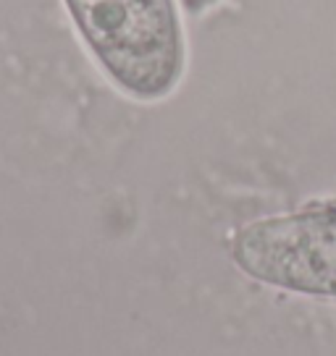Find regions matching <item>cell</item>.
I'll return each instance as SVG.
<instances>
[{
    "label": "cell",
    "mask_w": 336,
    "mask_h": 356,
    "mask_svg": "<svg viewBox=\"0 0 336 356\" xmlns=\"http://www.w3.org/2000/svg\"><path fill=\"white\" fill-rule=\"evenodd\" d=\"M92 63L135 102L174 95L187 68L179 0H63Z\"/></svg>",
    "instance_id": "6da1fadb"
},
{
    "label": "cell",
    "mask_w": 336,
    "mask_h": 356,
    "mask_svg": "<svg viewBox=\"0 0 336 356\" xmlns=\"http://www.w3.org/2000/svg\"><path fill=\"white\" fill-rule=\"evenodd\" d=\"M221 3H224V0H179L181 11L187 13L190 19H202V16H208V13L215 11Z\"/></svg>",
    "instance_id": "7a4b0ae2"
}]
</instances>
